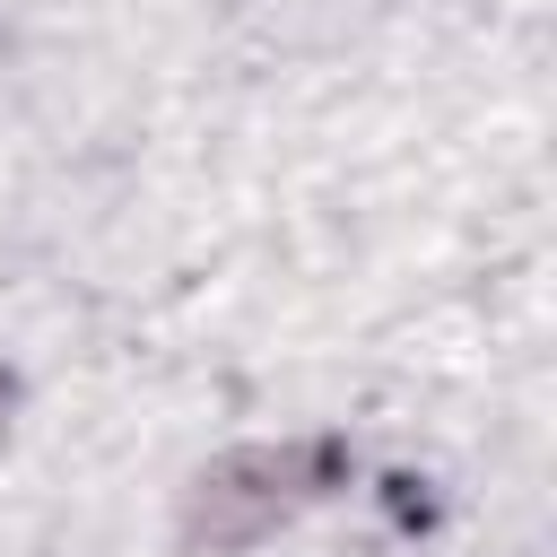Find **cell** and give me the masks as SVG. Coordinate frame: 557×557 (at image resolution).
Returning a JSON list of instances; mask_svg holds the SVG:
<instances>
[{
    "mask_svg": "<svg viewBox=\"0 0 557 557\" xmlns=\"http://www.w3.org/2000/svg\"><path fill=\"white\" fill-rule=\"evenodd\" d=\"M331 453L322 444H252V453H226L209 479H200V496H191V531L200 540H218V548H235V540H261L270 522H287L296 505H313L322 487H331Z\"/></svg>",
    "mask_w": 557,
    "mask_h": 557,
    "instance_id": "6da1fadb",
    "label": "cell"
},
{
    "mask_svg": "<svg viewBox=\"0 0 557 557\" xmlns=\"http://www.w3.org/2000/svg\"><path fill=\"white\" fill-rule=\"evenodd\" d=\"M0 409H9V392H0Z\"/></svg>",
    "mask_w": 557,
    "mask_h": 557,
    "instance_id": "7a4b0ae2",
    "label": "cell"
}]
</instances>
